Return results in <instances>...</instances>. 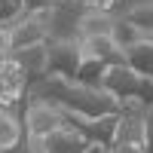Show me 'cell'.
Segmentation results:
<instances>
[{
	"label": "cell",
	"mask_w": 153,
	"mask_h": 153,
	"mask_svg": "<svg viewBox=\"0 0 153 153\" xmlns=\"http://www.w3.org/2000/svg\"><path fill=\"white\" fill-rule=\"evenodd\" d=\"M3 150H25V135L19 110L0 104V153Z\"/></svg>",
	"instance_id": "30bf717a"
},
{
	"label": "cell",
	"mask_w": 153,
	"mask_h": 153,
	"mask_svg": "<svg viewBox=\"0 0 153 153\" xmlns=\"http://www.w3.org/2000/svg\"><path fill=\"white\" fill-rule=\"evenodd\" d=\"M104 68H107V65H104L101 58H80V65H76V71H74V80L98 86V80H101V74H104Z\"/></svg>",
	"instance_id": "4fadbf2b"
},
{
	"label": "cell",
	"mask_w": 153,
	"mask_h": 153,
	"mask_svg": "<svg viewBox=\"0 0 153 153\" xmlns=\"http://www.w3.org/2000/svg\"><path fill=\"white\" fill-rule=\"evenodd\" d=\"M25 0H0V22L3 25H12V22H19L25 16Z\"/></svg>",
	"instance_id": "5bb4252c"
},
{
	"label": "cell",
	"mask_w": 153,
	"mask_h": 153,
	"mask_svg": "<svg viewBox=\"0 0 153 153\" xmlns=\"http://www.w3.org/2000/svg\"><path fill=\"white\" fill-rule=\"evenodd\" d=\"M12 58L22 65V71L28 74V83L40 80V76L49 74V55H46V40L43 43H31V46H22V49H12L9 52Z\"/></svg>",
	"instance_id": "9c48e42d"
},
{
	"label": "cell",
	"mask_w": 153,
	"mask_h": 153,
	"mask_svg": "<svg viewBox=\"0 0 153 153\" xmlns=\"http://www.w3.org/2000/svg\"><path fill=\"white\" fill-rule=\"evenodd\" d=\"M123 61L129 65L135 74L153 76V40H135L123 46Z\"/></svg>",
	"instance_id": "8fae6325"
},
{
	"label": "cell",
	"mask_w": 153,
	"mask_h": 153,
	"mask_svg": "<svg viewBox=\"0 0 153 153\" xmlns=\"http://www.w3.org/2000/svg\"><path fill=\"white\" fill-rule=\"evenodd\" d=\"M120 16L132 25V28H138L144 37H153V3H138L132 9L120 12Z\"/></svg>",
	"instance_id": "7c38bea8"
},
{
	"label": "cell",
	"mask_w": 153,
	"mask_h": 153,
	"mask_svg": "<svg viewBox=\"0 0 153 153\" xmlns=\"http://www.w3.org/2000/svg\"><path fill=\"white\" fill-rule=\"evenodd\" d=\"M89 144L92 141L74 123H61L58 129H52L37 141H25V150H31V153H89Z\"/></svg>",
	"instance_id": "277c9868"
},
{
	"label": "cell",
	"mask_w": 153,
	"mask_h": 153,
	"mask_svg": "<svg viewBox=\"0 0 153 153\" xmlns=\"http://www.w3.org/2000/svg\"><path fill=\"white\" fill-rule=\"evenodd\" d=\"M101 89H107L110 95H117V98H129V95H138V98H144L150 101V86H153V76H141V74H135L126 61H117V65H107L104 74H101V80H98Z\"/></svg>",
	"instance_id": "3957f363"
},
{
	"label": "cell",
	"mask_w": 153,
	"mask_h": 153,
	"mask_svg": "<svg viewBox=\"0 0 153 153\" xmlns=\"http://www.w3.org/2000/svg\"><path fill=\"white\" fill-rule=\"evenodd\" d=\"M150 126H153V110L150 101L129 95L120 98L117 107V123H113V138L107 150L117 153H147L150 150Z\"/></svg>",
	"instance_id": "6da1fadb"
},
{
	"label": "cell",
	"mask_w": 153,
	"mask_h": 153,
	"mask_svg": "<svg viewBox=\"0 0 153 153\" xmlns=\"http://www.w3.org/2000/svg\"><path fill=\"white\" fill-rule=\"evenodd\" d=\"M12 52V43H9V25L0 22V58Z\"/></svg>",
	"instance_id": "9a60e30c"
},
{
	"label": "cell",
	"mask_w": 153,
	"mask_h": 153,
	"mask_svg": "<svg viewBox=\"0 0 153 153\" xmlns=\"http://www.w3.org/2000/svg\"><path fill=\"white\" fill-rule=\"evenodd\" d=\"M46 55H49V71L74 76L80 65V40H46Z\"/></svg>",
	"instance_id": "ba28073f"
},
{
	"label": "cell",
	"mask_w": 153,
	"mask_h": 153,
	"mask_svg": "<svg viewBox=\"0 0 153 153\" xmlns=\"http://www.w3.org/2000/svg\"><path fill=\"white\" fill-rule=\"evenodd\" d=\"M28 92V74L22 71V65L12 55L0 58V104L19 107Z\"/></svg>",
	"instance_id": "8992f818"
},
{
	"label": "cell",
	"mask_w": 153,
	"mask_h": 153,
	"mask_svg": "<svg viewBox=\"0 0 153 153\" xmlns=\"http://www.w3.org/2000/svg\"><path fill=\"white\" fill-rule=\"evenodd\" d=\"M65 123L61 107L49 98H37V95H25V117H22V129H25V141H37V138L49 135L52 129Z\"/></svg>",
	"instance_id": "7a4b0ae2"
},
{
	"label": "cell",
	"mask_w": 153,
	"mask_h": 153,
	"mask_svg": "<svg viewBox=\"0 0 153 153\" xmlns=\"http://www.w3.org/2000/svg\"><path fill=\"white\" fill-rule=\"evenodd\" d=\"M46 16H49V9H31V12H25L19 22H12L9 25L12 49H22V46H31V43H43L46 40Z\"/></svg>",
	"instance_id": "52a82bcc"
},
{
	"label": "cell",
	"mask_w": 153,
	"mask_h": 153,
	"mask_svg": "<svg viewBox=\"0 0 153 153\" xmlns=\"http://www.w3.org/2000/svg\"><path fill=\"white\" fill-rule=\"evenodd\" d=\"M86 12V3L80 0H55L46 16V40H80L76 25Z\"/></svg>",
	"instance_id": "5b68a950"
},
{
	"label": "cell",
	"mask_w": 153,
	"mask_h": 153,
	"mask_svg": "<svg viewBox=\"0 0 153 153\" xmlns=\"http://www.w3.org/2000/svg\"><path fill=\"white\" fill-rule=\"evenodd\" d=\"M80 3L95 6V9H110V6H113V0H80Z\"/></svg>",
	"instance_id": "2e32d148"
}]
</instances>
